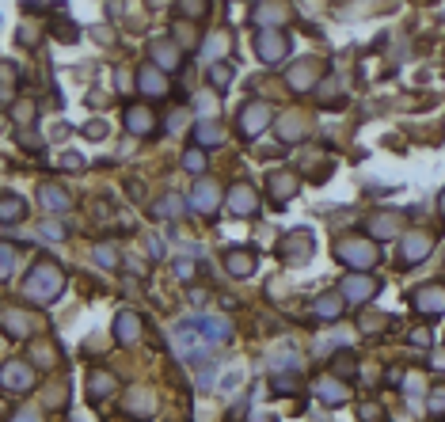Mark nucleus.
Masks as SVG:
<instances>
[{
  "label": "nucleus",
  "instance_id": "obj_1",
  "mask_svg": "<svg viewBox=\"0 0 445 422\" xmlns=\"http://www.w3.org/2000/svg\"><path fill=\"white\" fill-rule=\"evenodd\" d=\"M225 339H229V323L209 320V316H187V320L175 327V342H179V350L190 362L206 357V350L214 347V342H225Z\"/></svg>",
  "mask_w": 445,
  "mask_h": 422
},
{
  "label": "nucleus",
  "instance_id": "obj_2",
  "mask_svg": "<svg viewBox=\"0 0 445 422\" xmlns=\"http://www.w3.org/2000/svg\"><path fill=\"white\" fill-rule=\"evenodd\" d=\"M415 308L426 316H437L445 312V285H426V290L415 293Z\"/></svg>",
  "mask_w": 445,
  "mask_h": 422
},
{
  "label": "nucleus",
  "instance_id": "obj_3",
  "mask_svg": "<svg viewBox=\"0 0 445 422\" xmlns=\"http://www.w3.org/2000/svg\"><path fill=\"white\" fill-rule=\"evenodd\" d=\"M255 209V194L247 191V187H240V191H232V213H251Z\"/></svg>",
  "mask_w": 445,
  "mask_h": 422
},
{
  "label": "nucleus",
  "instance_id": "obj_4",
  "mask_svg": "<svg viewBox=\"0 0 445 422\" xmlns=\"http://www.w3.org/2000/svg\"><path fill=\"white\" fill-rule=\"evenodd\" d=\"M225 263H229V270H232V274H240V278H247V274H251V255H244V251H240V255L232 251V255L225 259Z\"/></svg>",
  "mask_w": 445,
  "mask_h": 422
},
{
  "label": "nucleus",
  "instance_id": "obj_5",
  "mask_svg": "<svg viewBox=\"0 0 445 422\" xmlns=\"http://www.w3.org/2000/svg\"><path fill=\"white\" fill-rule=\"evenodd\" d=\"M430 251V236H411L407 240V259H422Z\"/></svg>",
  "mask_w": 445,
  "mask_h": 422
},
{
  "label": "nucleus",
  "instance_id": "obj_6",
  "mask_svg": "<svg viewBox=\"0 0 445 422\" xmlns=\"http://www.w3.org/2000/svg\"><path fill=\"white\" fill-rule=\"evenodd\" d=\"M346 293H354V297H350V301H365V293H373V281H365V278L346 281Z\"/></svg>",
  "mask_w": 445,
  "mask_h": 422
},
{
  "label": "nucleus",
  "instance_id": "obj_7",
  "mask_svg": "<svg viewBox=\"0 0 445 422\" xmlns=\"http://www.w3.org/2000/svg\"><path fill=\"white\" fill-rule=\"evenodd\" d=\"M266 122V107H247V118H244V130H259V126Z\"/></svg>",
  "mask_w": 445,
  "mask_h": 422
},
{
  "label": "nucleus",
  "instance_id": "obj_8",
  "mask_svg": "<svg viewBox=\"0 0 445 422\" xmlns=\"http://www.w3.org/2000/svg\"><path fill=\"white\" fill-rule=\"evenodd\" d=\"M42 198H46L49 202V209H65V194H61V191H54V187H46V191H42Z\"/></svg>",
  "mask_w": 445,
  "mask_h": 422
},
{
  "label": "nucleus",
  "instance_id": "obj_9",
  "mask_svg": "<svg viewBox=\"0 0 445 422\" xmlns=\"http://www.w3.org/2000/svg\"><path fill=\"white\" fill-rule=\"evenodd\" d=\"M0 217H4V221L19 217V202H16V198H4V202H0Z\"/></svg>",
  "mask_w": 445,
  "mask_h": 422
},
{
  "label": "nucleus",
  "instance_id": "obj_10",
  "mask_svg": "<svg viewBox=\"0 0 445 422\" xmlns=\"http://www.w3.org/2000/svg\"><path fill=\"white\" fill-rule=\"evenodd\" d=\"M141 88H148V91H152V95H160V91H164V84H160V76H152V73H141Z\"/></svg>",
  "mask_w": 445,
  "mask_h": 422
},
{
  "label": "nucleus",
  "instance_id": "obj_11",
  "mask_svg": "<svg viewBox=\"0 0 445 422\" xmlns=\"http://www.w3.org/2000/svg\"><path fill=\"white\" fill-rule=\"evenodd\" d=\"M12 270V255H8V248H0V278Z\"/></svg>",
  "mask_w": 445,
  "mask_h": 422
},
{
  "label": "nucleus",
  "instance_id": "obj_12",
  "mask_svg": "<svg viewBox=\"0 0 445 422\" xmlns=\"http://www.w3.org/2000/svg\"><path fill=\"white\" fill-rule=\"evenodd\" d=\"M442 213H445V194H442Z\"/></svg>",
  "mask_w": 445,
  "mask_h": 422
}]
</instances>
